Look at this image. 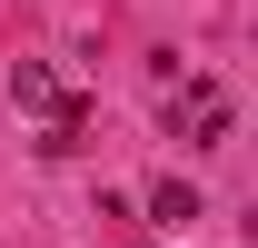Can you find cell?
I'll return each mask as SVG.
<instances>
[{"instance_id":"6da1fadb","label":"cell","mask_w":258,"mask_h":248,"mask_svg":"<svg viewBox=\"0 0 258 248\" xmlns=\"http://www.w3.org/2000/svg\"><path fill=\"white\" fill-rule=\"evenodd\" d=\"M169 129H179L189 149H228V90H219V80H179V99H169Z\"/></svg>"},{"instance_id":"3957f363","label":"cell","mask_w":258,"mask_h":248,"mask_svg":"<svg viewBox=\"0 0 258 248\" xmlns=\"http://www.w3.org/2000/svg\"><path fill=\"white\" fill-rule=\"evenodd\" d=\"M189 218H199V189L189 179H159V189H149V228H189Z\"/></svg>"},{"instance_id":"7a4b0ae2","label":"cell","mask_w":258,"mask_h":248,"mask_svg":"<svg viewBox=\"0 0 258 248\" xmlns=\"http://www.w3.org/2000/svg\"><path fill=\"white\" fill-rule=\"evenodd\" d=\"M60 70H50V60H10V109H30V119H50V109H60Z\"/></svg>"}]
</instances>
